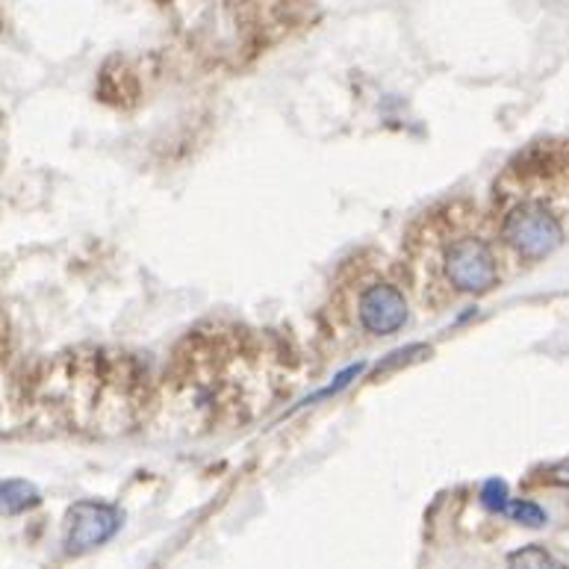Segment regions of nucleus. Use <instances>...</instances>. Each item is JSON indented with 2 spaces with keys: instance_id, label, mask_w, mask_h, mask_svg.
Masks as SVG:
<instances>
[{
  "instance_id": "obj_1",
  "label": "nucleus",
  "mask_w": 569,
  "mask_h": 569,
  "mask_svg": "<svg viewBox=\"0 0 569 569\" xmlns=\"http://www.w3.org/2000/svg\"><path fill=\"white\" fill-rule=\"evenodd\" d=\"M413 263L422 278V296L440 289L446 298L487 296L499 287L501 263L493 239L481 230L476 210L449 204L431 213L413 246Z\"/></svg>"
},
{
  "instance_id": "obj_2",
  "label": "nucleus",
  "mask_w": 569,
  "mask_h": 569,
  "mask_svg": "<svg viewBox=\"0 0 569 569\" xmlns=\"http://www.w3.org/2000/svg\"><path fill=\"white\" fill-rule=\"evenodd\" d=\"M501 242L526 263L552 257L567 242V224L549 207L526 198H496Z\"/></svg>"
},
{
  "instance_id": "obj_3",
  "label": "nucleus",
  "mask_w": 569,
  "mask_h": 569,
  "mask_svg": "<svg viewBox=\"0 0 569 569\" xmlns=\"http://www.w3.org/2000/svg\"><path fill=\"white\" fill-rule=\"evenodd\" d=\"M408 296L401 292L399 283L387 281V278H375V281L363 283L360 296H357V325L369 337L399 333L408 325Z\"/></svg>"
},
{
  "instance_id": "obj_4",
  "label": "nucleus",
  "mask_w": 569,
  "mask_h": 569,
  "mask_svg": "<svg viewBox=\"0 0 569 569\" xmlns=\"http://www.w3.org/2000/svg\"><path fill=\"white\" fill-rule=\"evenodd\" d=\"M121 510L107 501L83 499L71 505L66 517V552L69 555H89L110 543L119 535Z\"/></svg>"
},
{
  "instance_id": "obj_5",
  "label": "nucleus",
  "mask_w": 569,
  "mask_h": 569,
  "mask_svg": "<svg viewBox=\"0 0 569 569\" xmlns=\"http://www.w3.org/2000/svg\"><path fill=\"white\" fill-rule=\"evenodd\" d=\"M36 505H39V490L30 481H21V478L0 481V517H18Z\"/></svg>"
},
{
  "instance_id": "obj_6",
  "label": "nucleus",
  "mask_w": 569,
  "mask_h": 569,
  "mask_svg": "<svg viewBox=\"0 0 569 569\" xmlns=\"http://www.w3.org/2000/svg\"><path fill=\"white\" fill-rule=\"evenodd\" d=\"M508 569H569L561 561H555L552 552H546L543 546H522L517 552L508 555Z\"/></svg>"
},
{
  "instance_id": "obj_7",
  "label": "nucleus",
  "mask_w": 569,
  "mask_h": 569,
  "mask_svg": "<svg viewBox=\"0 0 569 569\" xmlns=\"http://www.w3.org/2000/svg\"><path fill=\"white\" fill-rule=\"evenodd\" d=\"M501 517L513 519V522H519V526H528V528H540L549 522L546 510L531 499H510L508 505H505V510H501Z\"/></svg>"
},
{
  "instance_id": "obj_8",
  "label": "nucleus",
  "mask_w": 569,
  "mask_h": 569,
  "mask_svg": "<svg viewBox=\"0 0 569 569\" xmlns=\"http://www.w3.org/2000/svg\"><path fill=\"white\" fill-rule=\"evenodd\" d=\"M508 501H510L508 485H505V481H499V478H490V481H487V485L481 487V505H485L487 510H493V513H501Z\"/></svg>"
},
{
  "instance_id": "obj_9",
  "label": "nucleus",
  "mask_w": 569,
  "mask_h": 569,
  "mask_svg": "<svg viewBox=\"0 0 569 569\" xmlns=\"http://www.w3.org/2000/svg\"><path fill=\"white\" fill-rule=\"evenodd\" d=\"M428 355H431V349H428V346H408V349H401V351H396V355H390V360L378 363L375 375L390 372V369H396V366L413 363V360H419V357H428Z\"/></svg>"
},
{
  "instance_id": "obj_10",
  "label": "nucleus",
  "mask_w": 569,
  "mask_h": 569,
  "mask_svg": "<svg viewBox=\"0 0 569 569\" xmlns=\"http://www.w3.org/2000/svg\"><path fill=\"white\" fill-rule=\"evenodd\" d=\"M546 481L549 485H569V460H561V463L546 469Z\"/></svg>"
}]
</instances>
